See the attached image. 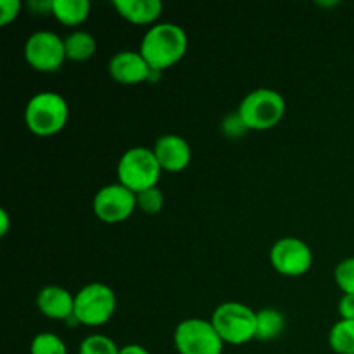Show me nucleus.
Wrapping results in <instances>:
<instances>
[{
	"instance_id": "obj_1",
	"label": "nucleus",
	"mask_w": 354,
	"mask_h": 354,
	"mask_svg": "<svg viewBox=\"0 0 354 354\" xmlns=\"http://www.w3.org/2000/svg\"><path fill=\"white\" fill-rule=\"evenodd\" d=\"M187 47L189 38L182 26L175 23H159L145 31L138 52L154 71H165L182 61Z\"/></svg>"
},
{
	"instance_id": "obj_2",
	"label": "nucleus",
	"mask_w": 354,
	"mask_h": 354,
	"mask_svg": "<svg viewBox=\"0 0 354 354\" xmlns=\"http://www.w3.org/2000/svg\"><path fill=\"white\" fill-rule=\"evenodd\" d=\"M69 118L68 102L55 92H40L31 97L24 109V123L38 137H52L66 127Z\"/></svg>"
},
{
	"instance_id": "obj_3",
	"label": "nucleus",
	"mask_w": 354,
	"mask_h": 354,
	"mask_svg": "<svg viewBox=\"0 0 354 354\" xmlns=\"http://www.w3.org/2000/svg\"><path fill=\"white\" fill-rule=\"evenodd\" d=\"M237 113L248 130H272L286 114V99L272 88L252 90L241 100Z\"/></svg>"
},
{
	"instance_id": "obj_4",
	"label": "nucleus",
	"mask_w": 354,
	"mask_h": 354,
	"mask_svg": "<svg viewBox=\"0 0 354 354\" xmlns=\"http://www.w3.org/2000/svg\"><path fill=\"white\" fill-rule=\"evenodd\" d=\"M161 171L162 169L152 149L131 147L121 156L118 162V183L135 194L144 192L152 187H158Z\"/></svg>"
},
{
	"instance_id": "obj_5",
	"label": "nucleus",
	"mask_w": 354,
	"mask_h": 354,
	"mask_svg": "<svg viewBox=\"0 0 354 354\" xmlns=\"http://www.w3.org/2000/svg\"><path fill=\"white\" fill-rule=\"evenodd\" d=\"M209 322L225 344L242 346L256 339V311L237 301L220 304Z\"/></svg>"
},
{
	"instance_id": "obj_6",
	"label": "nucleus",
	"mask_w": 354,
	"mask_h": 354,
	"mask_svg": "<svg viewBox=\"0 0 354 354\" xmlns=\"http://www.w3.org/2000/svg\"><path fill=\"white\" fill-rule=\"evenodd\" d=\"M116 311V294L106 283H88L75 296V318L85 327H102Z\"/></svg>"
},
{
	"instance_id": "obj_7",
	"label": "nucleus",
	"mask_w": 354,
	"mask_h": 354,
	"mask_svg": "<svg viewBox=\"0 0 354 354\" xmlns=\"http://www.w3.org/2000/svg\"><path fill=\"white\" fill-rule=\"evenodd\" d=\"M173 344L180 354H221L225 342L211 322L204 318H187L176 325Z\"/></svg>"
},
{
	"instance_id": "obj_8",
	"label": "nucleus",
	"mask_w": 354,
	"mask_h": 354,
	"mask_svg": "<svg viewBox=\"0 0 354 354\" xmlns=\"http://www.w3.org/2000/svg\"><path fill=\"white\" fill-rule=\"evenodd\" d=\"M24 59L37 71H57L66 61L64 40L54 31H37L24 44Z\"/></svg>"
},
{
	"instance_id": "obj_9",
	"label": "nucleus",
	"mask_w": 354,
	"mask_h": 354,
	"mask_svg": "<svg viewBox=\"0 0 354 354\" xmlns=\"http://www.w3.org/2000/svg\"><path fill=\"white\" fill-rule=\"evenodd\" d=\"M92 207L95 216L104 223H121L137 209V194L121 183H111L95 194Z\"/></svg>"
},
{
	"instance_id": "obj_10",
	"label": "nucleus",
	"mask_w": 354,
	"mask_h": 354,
	"mask_svg": "<svg viewBox=\"0 0 354 354\" xmlns=\"http://www.w3.org/2000/svg\"><path fill=\"white\" fill-rule=\"evenodd\" d=\"M273 270L283 277H301L313 265L310 245L297 237H282L270 249Z\"/></svg>"
},
{
	"instance_id": "obj_11",
	"label": "nucleus",
	"mask_w": 354,
	"mask_h": 354,
	"mask_svg": "<svg viewBox=\"0 0 354 354\" xmlns=\"http://www.w3.org/2000/svg\"><path fill=\"white\" fill-rule=\"evenodd\" d=\"M109 75L114 82L121 85H137V83L149 82L154 69L147 64L140 52L121 50L111 57Z\"/></svg>"
},
{
	"instance_id": "obj_12",
	"label": "nucleus",
	"mask_w": 354,
	"mask_h": 354,
	"mask_svg": "<svg viewBox=\"0 0 354 354\" xmlns=\"http://www.w3.org/2000/svg\"><path fill=\"white\" fill-rule=\"evenodd\" d=\"M152 151H154L156 159H158L162 171H183L190 165V159H192V149H190L189 142L175 133L161 135L156 140Z\"/></svg>"
},
{
	"instance_id": "obj_13",
	"label": "nucleus",
	"mask_w": 354,
	"mask_h": 354,
	"mask_svg": "<svg viewBox=\"0 0 354 354\" xmlns=\"http://www.w3.org/2000/svg\"><path fill=\"white\" fill-rule=\"evenodd\" d=\"M37 308L50 320L68 322L75 315V296L64 287L47 286L38 292Z\"/></svg>"
},
{
	"instance_id": "obj_14",
	"label": "nucleus",
	"mask_w": 354,
	"mask_h": 354,
	"mask_svg": "<svg viewBox=\"0 0 354 354\" xmlns=\"http://www.w3.org/2000/svg\"><path fill=\"white\" fill-rule=\"evenodd\" d=\"M114 9L133 24H152L162 12L161 0H114Z\"/></svg>"
},
{
	"instance_id": "obj_15",
	"label": "nucleus",
	"mask_w": 354,
	"mask_h": 354,
	"mask_svg": "<svg viewBox=\"0 0 354 354\" xmlns=\"http://www.w3.org/2000/svg\"><path fill=\"white\" fill-rule=\"evenodd\" d=\"M52 16L66 26H78L90 14L88 0H52Z\"/></svg>"
},
{
	"instance_id": "obj_16",
	"label": "nucleus",
	"mask_w": 354,
	"mask_h": 354,
	"mask_svg": "<svg viewBox=\"0 0 354 354\" xmlns=\"http://www.w3.org/2000/svg\"><path fill=\"white\" fill-rule=\"evenodd\" d=\"M66 59L75 62H85L93 57L97 50V41L93 35L88 31H73L71 35L64 38Z\"/></svg>"
},
{
	"instance_id": "obj_17",
	"label": "nucleus",
	"mask_w": 354,
	"mask_h": 354,
	"mask_svg": "<svg viewBox=\"0 0 354 354\" xmlns=\"http://www.w3.org/2000/svg\"><path fill=\"white\" fill-rule=\"evenodd\" d=\"M283 328H286V318L280 311L265 308L256 313V341H273L282 334Z\"/></svg>"
},
{
	"instance_id": "obj_18",
	"label": "nucleus",
	"mask_w": 354,
	"mask_h": 354,
	"mask_svg": "<svg viewBox=\"0 0 354 354\" xmlns=\"http://www.w3.org/2000/svg\"><path fill=\"white\" fill-rule=\"evenodd\" d=\"M328 346L337 354H354V320H339L328 332Z\"/></svg>"
},
{
	"instance_id": "obj_19",
	"label": "nucleus",
	"mask_w": 354,
	"mask_h": 354,
	"mask_svg": "<svg viewBox=\"0 0 354 354\" xmlns=\"http://www.w3.org/2000/svg\"><path fill=\"white\" fill-rule=\"evenodd\" d=\"M30 354H68V348L59 335L52 332H41L31 341Z\"/></svg>"
},
{
	"instance_id": "obj_20",
	"label": "nucleus",
	"mask_w": 354,
	"mask_h": 354,
	"mask_svg": "<svg viewBox=\"0 0 354 354\" xmlns=\"http://www.w3.org/2000/svg\"><path fill=\"white\" fill-rule=\"evenodd\" d=\"M78 354H120V348L107 335L93 334L83 339Z\"/></svg>"
},
{
	"instance_id": "obj_21",
	"label": "nucleus",
	"mask_w": 354,
	"mask_h": 354,
	"mask_svg": "<svg viewBox=\"0 0 354 354\" xmlns=\"http://www.w3.org/2000/svg\"><path fill=\"white\" fill-rule=\"evenodd\" d=\"M162 206H165V196L159 187H152L137 194V207L145 214H158Z\"/></svg>"
},
{
	"instance_id": "obj_22",
	"label": "nucleus",
	"mask_w": 354,
	"mask_h": 354,
	"mask_svg": "<svg viewBox=\"0 0 354 354\" xmlns=\"http://www.w3.org/2000/svg\"><path fill=\"white\" fill-rule=\"evenodd\" d=\"M335 283L342 294H354V258H346L335 266Z\"/></svg>"
},
{
	"instance_id": "obj_23",
	"label": "nucleus",
	"mask_w": 354,
	"mask_h": 354,
	"mask_svg": "<svg viewBox=\"0 0 354 354\" xmlns=\"http://www.w3.org/2000/svg\"><path fill=\"white\" fill-rule=\"evenodd\" d=\"M221 131H223L225 137L234 140V138L244 137V133L248 131V127L242 121V118L239 116V113H232L228 116H225L223 121H221Z\"/></svg>"
},
{
	"instance_id": "obj_24",
	"label": "nucleus",
	"mask_w": 354,
	"mask_h": 354,
	"mask_svg": "<svg viewBox=\"0 0 354 354\" xmlns=\"http://www.w3.org/2000/svg\"><path fill=\"white\" fill-rule=\"evenodd\" d=\"M21 7L23 3L19 0H2L0 2V26H7L9 23H12L19 16Z\"/></svg>"
},
{
	"instance_id": "obj_25",
	"label": "nucleus",
	"mask_w": 354,
	"mask_h": 354,
	"mask_svg": "<svg viewBox=\"0 0 354 354\" xmlns=\"http://www.w3.org/2000/svg\"><path fill=\"white\" fill-rule=\"evenodd\" d=\"M339 315L342 320H354V294H342L339 301Z\"/></svg>"
},
{
	"instance_id": "obj_26",
	"label": "nucleus",
	"mask_w": 354,
	"mask_h": 354,
	"mask_svg": "<svg viewBox=\"0 0 354 354\" xmlns=\"http://www.w3.org/2000/svg\"><path fill=\"white\" fill-rule=\"evenodd\" d=\"M9 227H10L9 213L2 207V209H0V237H3V235L9 232Z\"/></svg>"
},
{
	"instance_id": "obj_27",
	"label": "nucleus",
	"mask_w": 354,
	"mask_h": 354,
	"mask_svg": "<svg viewBox=\"0 0 354 354\" xmlns=\"http://www.w3.org/2000/svg\"><path fill=\"white\" fill-rule=\"evenodd\" d=\"M120 354H151V353H149V349H145L144 346L140 344H128L120 349Z\"/></svg>"
}]
</instances>
